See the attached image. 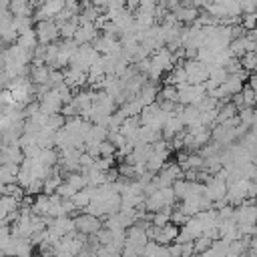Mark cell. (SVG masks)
Segmentation results:
<instances>
[{
	"label": "cell",
	"mask_w": 257,
	"mask_h": 257,
	"mask_svg": "<svg viewBox=\"0 0 257 257\" xmlns=\"http://www.w3.org/2000/svg\"><path fill=\"white\" fill-rule=\"evenodd\" d=\"M101 227H103V221H101L99 217L90 215V213H81V215L75 217V229H77L79 233L86 235V237H88V235H94Z\"/></svg>",
	"instance_id": "6da1fadb"
},
{
	"label": "cell",
	"mask_w": 257,
	"mask_h": 257,
	"mask_svg": "<svg viewBox=\"0 0 257 257\" xmlns=\"http://www.w3.org/2000/svg\"><path fill=\"white\" fill-rule=\"evenodd\" d=\"M179 231H181L179 225H175V223H171V221H169L167 225H163V227H159V231H157V235H155V241H157V243H161V245L175 243V239H177Z\"/></svg>",
	"instance_id": "7a4b0ae2"
},
{
	"label": "cell",
	"mask_w": 257,
	"mask_h": 257,
	"mask_svg": "<svg viewBox=\"0 0 257 257\" xmlns=\"http://www.w3.org/2000/svg\"><path fill=\"white\" fill-rule=\"evenodd\" d=\"M58 35H60V32H58V24H56V22L43 20V22L39 24V28H37V39H39L43 44H48V43H52V41H54Z\"/></svg>",
	"instance_id": "3957f363"
},
{
	"label": "cell",
	"mask_w": 257,
	"mask_h": 257,
	"mask_svg": "<svg viewBox=\"0 0 257 257\" xmlns=\"http://www.w3.org/2000/svg\"><path fill=\"white\" fill-rule=\"evenodd\" d=\"M239 64H241V69L247 71V73H253L257 69V50H249L245 52L241 58H239Z\"/></svg>",
	"instance_id": "277c9868"
},
{
	"label": "cell",
	"mask_w": 257,
	"mask_h": 257,
	"mask_svg": "<svg viewBox=\"0 0 257 257\" xmlns=\"http://www.w3.org/2000/svg\"><path fill=\"white\" fill-rule=\"evenodd\" d=\"M239 24H241L245 30H253V28H257V10H255V12H241Z\"/></svg>",
	"instance_id": "5b68a950"
},
{
	"label": "cell",
	"mask_w": 257,
	"mask_h": 257,
	"mask_svg": "<svg viewBox=\"0 0 257 257\" xmlns=\"http://www.w3.org/2000/svg\"><path fill=\"white\" fill-rule=\"evenodd\" d=\"M211 243H213V241H211L207 235H199V237H195V239H193V249H195V255L207 251V249L211 247Z\"/></svg>",
	"instance_id": "8992f818"
},
{
	"label": "cell",
	"mask_w": 257,
	"mask_h": 257,
	"mask_svg": "<svg viewBox=\"0 0 257 257\" xmlns=\"http://www.w3.org/2000/svg\"><path fill=\"white\" fill-rule=\"evenodd\" d=\"M239 121L243 123V125H247V127H251V123L255 121V109L253 107H243V109H239Z\"/></svg>",
	"instance_id": "52a82bcc"
},
{
	"label": "cell",
	"mask_w": 257,
	"mask_h": 257,
	"mask_svg": "<svg viewBox=\"0 0 257 257\" xmlns=\"http://www.w3.org/2000/svg\"><path fill=\"white\" fill-rule=\"evenodd\" d=\"M115 153H117V147L109 139L99 143V157H115Z\"/></svg>",
	"instance_id": "ba28073f"
},
{
	"label": "cell",
	"mask_w": 257,
	"mask_h": 257,
	"mask_svg": "<svg viewBox=\"0 0 257 257\" xmlns=\"http://www.w3.org/2000/svg\"><path fill=\"white\" fill-rule=\"evenodd\" d=\"M241 96H243V105L245 107H255V90L251 88V86H243V90H241Z\"/></svg>",
	"instance_id": "9c48e42d"
},
{
	"label": "cell",
	"mask_w": 257,
	"mask_h": 257,
	"mask_svg": "<svg viewBox=\"0 0 257 257\" xmlns=\"http://www.w3.org/2000/svg\"><path fill=\"white\" fill-rule=\"evenodd\" d=\"M253 205H255V207H257V197H253Z\"/></svg>",
	"instance_id": "30bf717a"
},
{
	"label": "cell",
	"mask_w": 257,
	"mask_h": 257,
	"mask_svg": "<svg viewBox=\"0 0 257 257\" xmlns=\"http://www.w3.org/2000/svg\"><path fill=\"white\" fill-rule=\"evenodd\" d=\"M255 107H257V90H255Z\"/></svg>",
	"instance_id": "8fae6325"
},
{
	"label": "cell",
	"mask_w": 257,
	"mask_h": 257,
	"mask_svg": "<svg viewBox=\"0 0 257 257\" xmlns=\"http://www.w3.org/2000/svg\"><path fill=\"white\" fill-rule=\"evenodd\" d=\"M255 183H257V179H255Z\"/></svg>",
	"instance_id": "7c38bea8"
}]
</instances>
